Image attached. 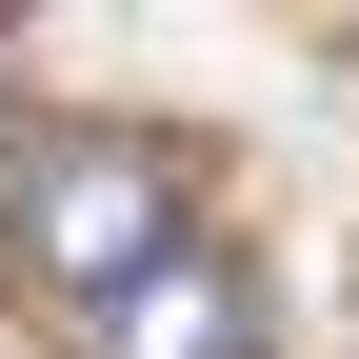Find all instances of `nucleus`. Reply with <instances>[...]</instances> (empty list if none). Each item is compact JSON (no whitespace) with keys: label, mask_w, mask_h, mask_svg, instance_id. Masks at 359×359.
<instances>
[{"label":"nucleus","mask_w":359,"mask_h":359,"mask_svg":"<svg viewBox=\"0 0 359 359\" xmlns=\"http://www.w3.org/2000/svg\"><path fill=\"white\" fill-rule=\"evenodd\" d=\"M100 359H259V280L180 240V259H140V280L100 299Z\"/></svg>","instance_id":"obj_2"},{"label":"nucleus","mask_w":359,"mask_h":359,"mask_svg":"<svg viewBox=\"0 0 359 359\" xmlns=\"http://www.w3.org/2000/svg\"><path fill=\"white\" fill-rule=\"evenodd\" d=\"M20 259L100 320L140 259H180V180H160L140 140H40V160H20Z\"/></svg>","instance_id":"obj_1"}]
</instances>
